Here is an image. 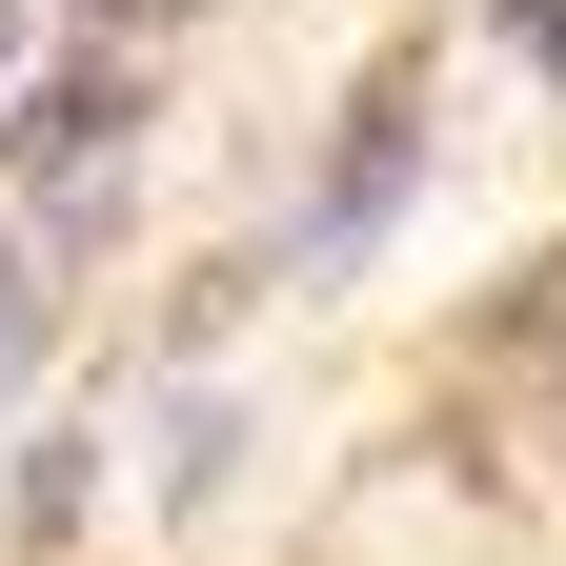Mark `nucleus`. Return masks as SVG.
Listing matches in <instances>:
<instances>
[{"mask_svg": "<svg viewBox=\"0 0 566 566\" xmlns=\"http://www.w3.org/2000/svg\"><path fill=\"white\" fill-rule=\"evenodd\" d=\"M122 82H21V102H0V163H21V202H102L122 182Z\"/></svg>", "mask_w": 566, "mask_h": 566, "instance_id": "1", "label": "nucleus"}, {"mask_svg": "<svg viewBox=\"0 0 566 566\" xmlns=\"http://www.w3.org/2000/svg\"><path fill=\"white\" fill-rule=\"evenodd\" d=\"M506 41H526V61H566V0H506Z\"/></svg>", "mask_w": 566, "mask_h": 566, "instance_id": "2", "label": "nucleus"}, {"mask_svg": "<svg viewBox=\"0 0 566 566\" xmlns=\"http://www.w3.org/2000/svg\"><path fill=\"white\" fill-rule=\"evenodd\" d=\"M102 21H122V41H142V21H202V0H102Z\"/></svg>", "mask_w": 566, "mask_h": 566, "instance_id": "3", "label": "nucleus"}, {"mask_svg": "<svg viewBox=\"0 0 566 566\" xmlns=\"http://www.w3.org/2000/svg\"><path fill=\"white\" fill-rule=\"evenodd\" d=\"M526 324H566V263H546V283H526Z\"/></svg>", "mask_w": 566, "mask_h": 566, "instance_id": "4", "label": "nucleus"}, {"mask_svg": "<svg viewBox=\"0 0 566 566\" xmlns=\"http://www.w3.org/2000/svg\"><path fill=\"white\" fill-rule=\"evenodd\" d=\"M0 82H21V0H0Z\"/></svg>", "mask_w": 566, "mask_h": 566, "instance_id": "5", "label": "nucleus"}, {"mask_svg": "<svg viewBox=\"0 0 566 566\" xmlns=\"http://www.w3.org/2000/svg\"><path fill=\"white\" fill-rule=\"evenodd\" d=\"M0 324H21V263H0Z\"/></svg>", "mask_w": 566, "mask_h": 566, "instance_id": "6", "label": "nucleus"}]
</instances>
